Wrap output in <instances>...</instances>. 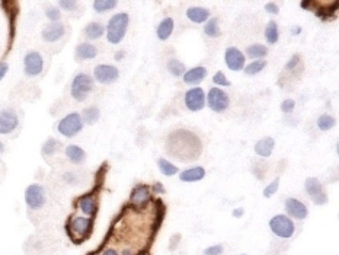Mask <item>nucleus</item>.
Listing matches in <instances>:
<instances>
[{"label":"nucleus","instance_id":"obj_1","mask_svg":"<svg viewBox=\"0 0 339 255\" xmlns=\"http://www.w3.org/2000/svg\"><path fill=\"white\" fill-rule=\"evenodd\" d=\"M166 152L182 162L196 159L202 152V143L198 136L188 130H176L169 134L166 142Z\"/></svg>","mask_w":339,"mask_h":255},{"label":"nucleus","instance_id":"obj_2","mask_svg":"<svg viewBox=\"0 0 339 255\" xmlns=\"http://www.w3.org/2000/svg\"><path fill=\"white\" fill-rule=\"evenodd\" d=\"M130 16L127 13H115L109 19L107 25V38L111 44H120L124 39L127 28H128Z\"/></svg>","mask_w":339,"mask_h":255},{"label":"nucleus","instance_id":"obj_3","mask_svg":"<svg viewBox=\"0 0 339 255\" xmlns=\"http://www.w3.org/2000/svg\"><path fill=\"white\" fill-rule=\"evenodd\" d=\"M93 89V79L86 73H79L74 76L72 80V86H70V92L72 96L77 101V102H83L86 101V98L90 95V92Z\"/></svg>","mask_w":339,"mask_h":255},{"label":"nucleus","instance_id":"obj_4","mask_svg":"<svg viewBox=\"0 0 339 255\" xmlns=\"http://www.w3.org/2000/svg\"><path fill=\"white\" fill-rule=\"evenodd\" d=\"M269 229L274 235H277L278 238L283 239H288L294 235L296 232V226L294 222L288 216L284 215H277L269 220Z\"/></svg>","mask_w":339,"mask_h":255},{"label":"nucleus","instance_id":"obj_5","mask_svg":"<svg viewBox=\"0 0 339 255\" xmlns=\"http://www.w3.org/2000/svg\"><path fill=\"white\" fill-rule=\"evenodd\" d=\"M82 128H83V121H82L80 114H77V112L67 114L57 124L58 133L64 137H74L76 134H79L82 131Z\"/></svg>","mask_w":339,"mask_h":255},{"label":"nucleus","instance_id":"obj_6","mask_svg":"<svg viewBox=\"0 0 339 255\" xmlns=\"http://www.w3.org/2000/svg\"><path fill=\"white\" fill-rule=\"evenodd\" d=\"M205 105H208L214 112H223L229 108L230 98L221 88H211L205 98Z\"/></svg>","mask_w":339,"mask_h":255},{"label":"nucleus","instance_id":"obj_7","mask_svg":"<svg viewBox=\"0 0 339 255\" xmlns=\"http://www.w3.org/2000/svg\"><path fill=\"white\" fill-rule=\"evenodd\" d=\"M45 201H47V197H45V190H44L42 185L31 184L25 190V203L29 209L38 210V209L44 207Z\"/></svg>","mask_w":339,"mask_h":255},{"label":"nucleus","instance_id":"obj_8","mask_svg":"<svg viewBox=\"0 0 339 255\" xmlns=\"http://www.w3.org/2000/svg\"><path fill=\"white\" fill-rule=\"evenodd\" d=\"M304 187H306V191L309 194V197L312 199V201L318 206H323L328 203V194L323 188V185L321 184V181L318 178H307L306 182H304Z\"/></svg>","mask_w":339,"mask_h":255},{"label":"nucleus","instance_id":"obj_9","mask_svg":"<svg viewBox=\"0 0 339 255\" xmlns=\"http://www.w3.org/2000/svg\"><path fill=\"white\" fill-rule=\"evenodd\" d=\"M44 69L42 55L38 51H29L23 57V72L29 77H35Z\"/></svg>","mask_w":339,"mask_h":255},{"label":"nucleus","instance_id":"obj_10","mask_svg":"<svg viewBox=\"0 0 339 255\" xmlns=\"http://www.w3.org/2000/svg\"><path fill=\"white\" fill-rule=\"evenodd\" d=\"M120 76V72L115 66L111 64H99L93 70V77L101 85H111L114 83Z\"/></svg>","mask_w":339,"mask_h":255},{"label":"nucleus","instance_id":"obj_11","mask_svg":"<svg viewBox=\"0 0 339 255\" xmlns=\"http://www.w3.org/2000/svg\"><path fill=\"white\" fill-rule=\"evenodd\" d=\"M185 107L192 111V112H196V111H201V109L205 107V93L202 91V88H191L189 91H186L185 93Z\"/></svg>","mask_w":339,"mask_h":255},{"label":"nucleus","instance_id":"obj_12","mask_svg":"<svg viewBox=\"0 0 339 255\" xmlns=\"http://www.w3.org/2000/svg\"><path fill=\"white\" fill-rule=\"evenodd\" d=\"M224 61H226V66L233 70V72H240L245 69V63H246V57L245 54L236 48V47H229L224 53Z\"/></svg>","mask_w":339,"mask_h":255},{"label":"nucleus","instance_id":"obj_13","mask_svg":"<svg viewBox=\"0 0 339 255\" xmlns=\"http://www.w3.org/2000/svg\"><path fill=\"white\" fill-rule=\"evenodd\" d=\"M19 120L15 111L12 109H3L0 112V134H10L15 128L18 127Z\"/></svg>","mask_w":339,"mask_h":255},{"label":"nucleus","instance_id":"obj_14","mask_svg":"<svg viewBox=\"0 0 339 255\" xmlns=\"http://www.w3.org/2000/svg\"><path fill=\"white\" fill-rule=\"evenodd\" d=\"M64 32H66V28L61 22H51L42 29L41 36L45 42H55L63 38Z\"/></svg>","mask_w":339,"mask_h":255},{"label":"nucleus","instance_id":"obj_15","mask_svg":"<svg viewBox=\"0 0 339 255\" xmlns=\"http://www.w3.org/2000/svg\"><path fill=\"white\" fill-rule=\"evenodd\" d=\"M286 212L290 218H294L297 220H303L309 215L307 207L304 206L303 203L297 200V199H293V197H290V199L286 200Z\"/></svg>","mask_w":339,"mask_h":255},{"label":"nucleus","instance_id":"obj_16","mask_svg":"<svg viewBox=\"0 0 339 255\" xmlns=\"http://www.w3.org/2000/svg\"><path fill=\"white\" fill-rule=\"evenodd\" d=\"M92 229V219L89 218H74L70 220V232L77 237L85 238Z\"/></svg>","mask_w":339,"mask_h":255},{"label":"nucleus","instance_id":"obj_17","mask_svg":"<svg viewBox=\"0 0 339 255\" xmlns=\"http://www.w3.org/2000/svg\"><path fill=\"white\" fill-rule=\"evenodd\" d=\"M205 76H207V69L202 67V66H196V67L189 69L188 72H185L183 82L186 85H198L205 79Z\"/></svg>","mask_w":339,"mask_h":255},{"label":"nucleus","instance_id":"obj_18","mask_svg":"<svg viewBox=\"0 0 339 255\" xmlns=\"http://www.w3.org/2000/svg\"><path fill=\"white\" fill-rule=\"evenodd\" d=\"M150 200V190L146 185H139L131 193V203L136 207H143Z\"/></svg>","mask_w":339,"mask_h":255},{"label":"nucleus","instance_id":"obj_19","mask_svg":"<svg viewBox=\"0 0 339 255\" xmlns=\"http://www.w3.org/2000/svg\"><path fill=\"white\" fill-rule=\"evenodd\" d=\"M204 177H205V169L202 166H194V168L185 169L179 174V180L182 182L201 181Z\"/></svg>","mask_w":339,"mask_h":255},{"label":"nucleus","instance_id":"obj_20","mask_svg":"<svg viewBox=\"0 0 339 255\" xmlns=\"http://www.w3.org/2000/svg\"><path fill=\"white\" fill-rule=\"evenodd\" d=\"M98 54V48L92 44H88V42H83V44H79L76 47V58L79 61H83V60H92L95 58Z\"/></svg>","mask_w":339,"mask_h":255},{"label":"nucleus","instance_id":"obj_21","mask_svg":"<svg viewBox=\"0 0 339 255\" xmlns=\"http://www.w3.org/2000/svg\"><path fill=\"white\" fill-rule=\"evenodd\" d=\"M274 147H275V140L272 137H265L255 145V153L262 158H269L272 155Z\"/></svg>","mask_w":339,"mask_h":255},{"label":"nucleus","instance_id":"obj_22","mask_svg":"<svg viewBox=\"0 0 339 255\" xmlns=\"http://www.w3.org/2000/svg\"><path fill=\"white\" fill-rule=\"evenodd\" d=\"M64 153H66L67 159H69L70 162H73V164H82V162H85V159H86V153H85V150H83L80 146L76 145L67 146L66 150H64Z\"/></svg>","mask_w":339,"mask_h":255},{"label":"nucleus","instance_id":"obj_23","mask_svg":"<svg viewBox=\"0 0 339 255\" xmlns=\"http://www.w3.org/2000/svg\"><path fill=\"white\" fill-rule=\"evenodd\" d=\"M186 18L194 23H202V22H207L210 18V10L204 7H189L186 10Z\"/></svg>","mask_w":339,"mask_h":255},{"label":"nucleus","instance_id":"obj_24","mask_svg":"<svg viewBox=\"0 0 339 255\" xmlns=\"http://www.w3.org/2000/svg\"><path fill=\"white\" fill-rule=\"evenodd\" d=\"M173 26H175V23H173V19L172 18L162 19V22L159 23L158 29H156V35H158V38H159L161 41H166L169 36L172 35Z\"/></svg>","mask_w":339,"mask_h":255},{"label":"nucleus","instance_id":"obj_25","mask_svg":"<svg viewBox=\"0 0 339 255\" xmlns=\"http://www.w3.org/2000/svg\"><path fill=\"white\" fill-rule=\"evenodd\" d=\"M104 34H105V26L99 22H90L85 28V35L89 39H99Z\"/></svg>","mask_w":339,"mask_h":255},{"label":"nucleus","instance_id":"obj_26","mask_svg":"<svg viewBox=\"0 0 339 255\" xmlns=\"http://www.w3.org/2000/svg\"><path fill=\"white\" fill-rule=\"evenodd\" d=\"M79 209L86 215V216H93L96 213V203L92 196H85L79 200Z\"/></svg>","mask_w":339,"mask_h":255},{"label":"nucleus","instance_id":"obj_27","mask_svg":"<svg viewBox=\"0 0 339 255\" xmlns=\"http://www.w3.org/2000/svg\"><path fill=\"white\" fill-rule=\"evenodd\" d=\"M246 55L249 58H255V60H264V57L268 55V48L265 45H261V44H253V45H249L246 48Z\"/></svg>","mask_w":339,"mask_h":255},{"label":"nucleus","instance_id":"obj_28","mask_svg":"<svg viewBox=\"0 0 339 255\" xmlns=\"http://www.w3.org/2000/svg\"><path fill=\"white\" fill-rule=\"evenodd\" d=\"M278 38H280V32H278V25L277 22L271 20L268 22V25L265 26V39H267L268 44H277L278 42Z\"/></svg>","mask_w":339,"mask_h":255},{"label":"nucleus","instance_id":"obj_29","mask_svg":"<svg viewBox=\"0 0 339 255\" xmlns=\"http://www.w3.org/2000/svg\"><path fill=\"white\" fill-rule=\"evenodd\" d=\"M117 4H118L117 0H95L92 6H93V10L96 13H105L108 10L115 9Z\"/></svg>","mask_w":339,"mask_h":255},{"label":"nucleus","instance_id":"obj_30","mask_svg":"<svg viewBox=\"0 0 339 255\" xmlns=\"http://www.w3.org/2000/svg\"><path fill=\"white\" fill-rule=\"evenodd\" d=\"M99 115H101V112L96 107H88V108L83 109L80 117H82V121H85L86 124L92 126V124H95L99 120Z\"/></svg>","mask_w":339,"mask_h":255},{"label":"nucleus","instance_id":"obj_31","mask_svg":"<svg viewBox=\"0 0 339 255\" xmlns=\"http://www.w3.org/2000/svg\"><path fill=\"white\" fill-rule=\"evenodd\" d=\"M204 34L207 36H211V38H217V36L221 35V31H220V26H218V20L217 18L208 19L204 25Z\"/></svg>","mask_w":339,"mask_h":255},{"label":"nucleus","instance_id":"obj_32","mask_svg":"<svg viewBox=\"0 0 339 255\" xmlns=\"http://www.w3.org/2000/svg\"><path fill=\"white\" fill-rule=\"evenodd\" d=\"M168 70H169L170 74H173V76H176V77L183 76L185 72H186V70H185V64L180 63L178 58H170V60L168 61Z\"/></svg>","mask_w":339,"mask_h":255},{"label":"nucleus","instance_id":"obj_33","mask_svg":"<svg viewBox=\"0 0 339 255\" xmlns=\"http://www.w3.org/2000/svg\"><path fill=\"white\" fill-rule=\"evenodd\" d=\"M158 166H159L161 172L165 175V177H173L175 174H178V168H176L173 164L168 162V161L163 159V158H161V159L158 161Z\"/></svg>","mask_w":339,"mask_h":255},{"label":"nucleus","instance_id":"obj_34","mask_svg":"<svg viewBox=\"0 0 339 255\" xmlns=\"http://www.w3.org/2000/svg\"><path fill=\"white\" fill-rule=\"evenodd\" d=\"M265 66H267V61L265 60H255V61H252L248 66H245L243 70H245L246 74H249V76H255V74L262 72L265 69Z\"/></svg>","mask_w":339,"mask_h":255},{"label":"nucleus","instance_id":"obj_35","mask_svg":"<svg viewBox=\"0 0 339 255\" xmlns=\"http://www.w3.org/2000/svg\"><path fill=\"white\" fill-rule=\"evenodd\" d=\"M335 126V118L332 115H328V114H323L318 118V127L322 131H328L331 128H334Z\"/></svg>","mask_w":339,"mask_h":255},{"label":"nucleus","instance_id":"obj_36","mask_svg":"<svg viewBox=\"0 0 339 255\" xmlns=\"http://www.w3.org/2000/svg\"><path fill=\"white\" fill-rule=\"evenodd\" d=\"M61 147V143L57 142L55 139H48L45 142V145L42 146V153L44 155H54L58 149Z\"/></svg>","mask_w":339,"mask_h":255},{"label":"nucleus","instance_id":"obj_37","mask_svg":"<svg viewBox=\"0 0 339 255\" xmlns=\"http://www.w3.org/2000/svg\"><path fill=\"white\" fill-rule=\"evenodd\" d=\"M278 185H280V178H275L269 185L265 187V190H264V197H267V199L272 197V196L278 191Z\"/></svg>","mask_w":339,"mask_h":255},{"label":"nucleus","instance_id":"obj_38","mask_svg":"<svg viewBox=\"0 0 339 255\" xmlns=\"http://www.w3.org/2000/svg\"><path fill=\"white\" fill-rule=\"evenodd\" d=\"M213 82H214L215 85H218V86H230L232 83H230V80L224 76V73L223 72H217L213 76Z\"/></svg>","mask_w":339,"mask_h":255},{"label":"nucleus","instance_id":"obj_39","mask_svg":"<svg viewBox=\"0 0 339 255\" xmlns=\"http://www.w3.org/2000/svg\"><path fill=\"white\" fill-rule=\"evenodd\" d=\"M45 16L50 19L51 22H58L60 18H61V12H60L58 7H48L45 10Z\"/></svg>","mask_w":339,"mask_h":255},{"label":"nucleus","instance_id":"obj_40","mask_svg":"<svg viewBox=\"0 0 339 255\" xmlns=\"http://www.w3.org/2000/svg\"><path fill=\"white\" fill-rule=\"evenodd\" d=\"M223 254V245L217 244V245H213V247H208L205 251H204V255H221Z\"/></svg>","mask_w":339,"mask_h":255},{"label":"nucleus","instance_id":"obj_41","mask_svg":"<svg viewBox=\"0 0 339 255\" xmlns=\"http://www.w3.org/2000/svg\"><path fill=\"white\" fill-rule=\"evenodd\" d=\"M294 107H296V102H294L293 99H286V101L281 104V111L286 112V114H290V112H293Z\"/></svg>","mask_w":339,"mask_h":255},{"label":"nucleus","instance_id":"obj_42","mask_svg":"<svg viewBox=\"0 0 339 255\" xmlns=\"http://www.w3.org/2000/svg\"><path fill=\"white\" fill-rule=\"evenodd\" d=\"M60 7H63L64 10H74L76 9V6H77V1H74V0H72V1H69V0H61L60 3Z\"/></svg>","mask_w":339,"mask_h":255},{"label":"nucleus","instance_id":"obj_43","mask_svg":"<svg viewBox=\"0 0 339 255\" xmlns=\"http://www.w3.org/2000/svg\"><path fill=\"white\" fill-rule=\"evenodd\" d=\"M265 10L268 13H272V15H278L280 13V9H278L277 3H274V1H268L265 4Z\"/></svg>","mask_w":339,"mask_h":255},{"label":"nucleus","instance_id":"obj_44","mask_svg":"<svg viewBox=\"0 0 339 255\" xmlns=\"http://www.w3.org/2000/svg\"><path fill=\"white\" fill-rule=\"evenodd\" d=\"M299 63H300V57H299V55H293L291 60L286 64V69L287 70H293V69H296V66H297Z\"/></svg>","mask_w":339,"mask_h":255},{"label":"nucleus","instance_id":"obj_45","mask_svg":"<svg viewBox=\"0 0 339 255\" xmlns=\"http://www.w3.org/2000/svg\"><path fill=\"white\" fill-rule=\"evenodd\" d=\"M7 70H9V64L6 61H1L0 63V80H3V77L6 76Z\"/></svg>","mask_w":339,"mask_h":255},{"label":"nucleus","instance_id":"obj_46","mask_svg":"<svg viewBox=\"0 0 339 255\" xmlns=\"http://www.w3.org/2000/svg\"><path fill=\"white\" fill-rule=\"evenodd\" d=\"M101 255H120V254H118L115 250H112V248H107V250H105V251H104Z\"/></svg>","mask_w":339,"mask_h":255},{"label":"nucleus","instance_id":"obj_47","mask_svg":"<svg viewBox=\"0 0 339 255\" xmlns=\"http://www.w3.org/2000/svg\"><path fill=\"white\" fill-rule=\"evenodd\" d=\"M300 6H302L303 9H310V7L313 6V3H312V1H302Z\"/></svg>","mask_w":339,"mask_h":255},{"label":"nucleus","instance_id":"obj_48","mask_svg":"<svg viewBox=\"0 0 339 255\" xmlns=\"http://www.w3.org/2000/svg\"><path fill=\"white\" fill-rule=\"evenodd\" d=\"M302 32V28L300 26H296V28H291V34L293 35H299Z\"/></svg>","mask_w":339,"mask_h":255},{"label":"nucleus","instance_id":"obj_49","mask_svg":"<svg viewBox=\"0 0 339 255\" xmlns=\"http://www.w3.org/2000/svg\"><path fill=\"white\" fill-rule=\"evenodd\" d=\"M161 185H162L161 182H158V184L155 185V191H156V193H165V190L162 188Z\"/></svg>","mask_w":339,"mask_h":255},{"label":"nucleus","instance_id":"obj_50","mask_svg":"<svg viewBox=\"0 0 339 255\" xmlns=\"http://www.w3.org/2000/svg\"><path fill=\"white\" fill-rule=\"evenodd\" d=\"M242 215H243V210H242V209H239V210H234V212H233V216H234V218H240Z\"/></svg>","mask_w":339,"mask_h":255},{"label":"nucleus","instance_id":"obj_51","mask_svg":"<svg viewBox=\"0 0 339 255\" xmlns=\"http://www.w3.org/2000/svg\"><path fill=\"white\" fill-rule=\"evenodd\" d=\"M124 54H125L124 51H118V53L115 54V60H121V58H123V55H124Z\"/></svg>","mask_w":339,"mask_h":255},{"label":"nucleus","instance_id":"obj_52","mask_svg":"<svg viewBox=\"0 0 339 255\" xmlns=\"http://www.w3.org/2000/svg\"><path fill=\"white\" fill-rule=\"evenodd\" d=\"M3 152H4V145H3V143L0 142V155H1Z\"/></svg>","mask_w":339,"mask_h":255},{"label":"nucleus","instance_id":"obj_53","mask_svg":"<svg viewBox=\"0 0 339 255\" xmlns=\"http://www.w3.org/2000/svg\"><path fill=\"white\" fill-rule=\"evenodd\" d=\"M124 255H131V253L130 251H124Z\"/></svg>","mask_w":339,"mask_h":255},{"label":"nucleus","instance_id":"obj_54","mask_svg":"<svg viewBox=\"0 0 339 255\" xmlns=\"http://www.w3.org/2000/svg\"><path fill=\"white\" fill-rule=\"evenodd\" d=\"M140 255H149L147 253H143V254H140Z\"/></svg>","mask_w":339,"mask_h":255}]
</instances>
